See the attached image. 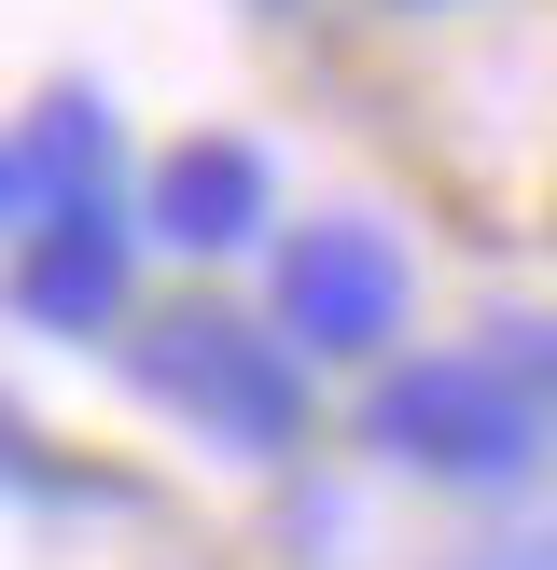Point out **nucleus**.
I'll list each match as a JSON object with an SVG mask.
<instances>
[{"label":"nucleus","instance_id":"obj_6","mask_svg":"<svg viewBox=\"0 0 557 570\" xmlns=\"http://www.w3.org/2000/svg\"><path fill=\"white\" fill-rule=\"evenodd\" d=\"M0 209H14V154H0Z\"/></svg>","mask_w":557,"mask_h":570},{"label":"nucleus","instance_id":"obj_5","mask_svg":"<svg viewBox=\"0 0 557 570\" xmlns=\"http://www.w3.org/2000/svg\"><path fill=\"white\" fill-rule=\"evenodd\" d=\"M251 209H265V167L251 154H223V139H195V154H167V181H154V223L167 237H251Z\"/></svg>","mask_w":557,"mask_h":570},{"label":"nucleus","instance_id":"obj_3","mask_svg":"<svg viewBox=\"0 0 557 570\" xmlns=\"http://www.w3.org/2000/svg\"><path fill=\"white\" fill-rule=\"evenodd\" d=\"M278 321L321 334V348H377V334L404 321V250H390L377 223H306V237L278 250Z\"/></svg>","mask_w":557,"mask_h":570},{"label":"nucleus","instance_id":"obj_1","mask_svg":"<svg viewBox=\"0 0 557 570\" xmlns=\"http://www.w3.org/2000/svg\"><path fill=\"white\" fill-rule=\"evenodd\" d=\"M139 376H154L167 404H195L223 445H293V417H306L293 404V362H278L251 321H223V306H182V321L139 348Z\"/></svg>","mask_w":557,"mask_h":570},{"label":"nucleus","instance_id":"obj_2","mask_svg":"<svg viewBox=\"0 0 557 570\" xmlns=\"http://www.w3.org/2000/svg\"><path fill=\"white\" fill-rule=\"evenodd\" d=\"M377 445L432 473H516L529 460V404H501L473 362H418V376L377 390Z\"/></svg>","mask_w":557,"mask_h":570},{"label":"nucleus","instance_id":"obj_4","mask_svg":"<svg viewBox=\"0 0 557 570\" xmlns=\"http://www.w3.org/2000/svg\"><path fill=\"white\" fill-rule=\"evenodd\" d=\"M111 293H126V237H111V209H84V195H70V209H56V237L28 250L14 306H28V321H56V334H70V321H98Z\"/></svg>","mask_w":557,"mask_h":570}]
</instances>
